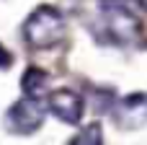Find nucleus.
Returning a JSON list of instances; mask_svg holds the SVG:
<instances>
[{
    "label": "nucleus",
    "mask_w": 147,
    "mask_h": 145,
    "mask_svg": "<svg viewBox=\"0 0 147 145\" xmlns=\"http://www.w3.org/2000/svg\"><path fill=\"white\" fill-rule=\"evenodd\" d=\"M103 31H106V39L111 44H119V47L137 44L142 39L140 18L119 3H106L103 5Z\"/></svg>",
    "instance_id": "f03ea898"
},
{
    "label": "nucleus",
    "mask_w": 147,
    "mask_h": 145,
    "mask_svg": "<svg viewBox=\"0 0 147 145\" xmlns=\"http://www.w3.org/2000/svg\"><path fill=\"white\" fill-rule=\"evenodd\" d=\"M67 34V23L65 16L54 8V5H39L36 10H31V16L23 21V39L28 42V47L34 49H49L65 42Z\"/></svg>",
    "instance_id": "f257e3e1"
},
{
    "label": "nucleus",
    "mask_w": 147,
    "mask_h": 145,
    "mask_svg": "<svg viewBox=\"0 0 147 145\" xmlns=\"http://www.w3.org/2000/svg\"><path fill=\"white\" fill-rule=\"evenodd\" d=\"M70 145H103V132H101V125H88V127H83L75 138H72V143Z\"/></svg>",
    "instance_id": "0eeeda50"
},
{
    "label": "nucleus",
    "mask_w": 147,
    "mask_h": 145,
    "mask_svg": "<svg viewBox=\"0 0 147 145\" xmlns=\"http://www.w3.org/2000/svg\"><path fill=\"white\" fill-rule=\"evenodd\" d=\"M10 62H13V54H10V52L0 44V67L5 70V67H10Z\"/></svg>",
    "instance_id": "6e6552de"
},
{
    "label": "nucleus",
    "mask_w": 147,
    "mask_h": 145,
    "mask_svg": "<svg viewBox=\"0 0 147 145\" xmlns=\"http://www.w3.org/2000/svg\"><path fill=\"white\" fill-rule=\"evenodd\" d=\"M21 88H23V96L26 99H34L39 101L47 91H49V75L41 70V67H28L21 78Z\"/></svg>",
    "instance_id": "423d86ee"
},
{
    "label": "nucleus",
    "mask_w": 147,
    "mask_h": 145,
    "mask_svg": "<svg viewBox=\"0 0 147 145\" xmlns=\"http://www.w3.org/2000/svg\"><path fill=\"white\" fill-rule=\"evenodd\" d=\"M8 127L13 130V132H36L39 127H41V122H44V106L39 104V101H34V99H21V101H16L10 109H8Z\"/></svg>",
    "instance_id": "7ed1b4c3"
},
{
    "label": "nucleus",
    "mask_w": 147,
    "mask_h": 145,
    "mask_svg": "<svg viewBox=\"0 0 147 145\" xmlns=\"http://www.w3.org/2000/svg\"><path fill=\"white\" fill-rule=\"evenodd\" d=\"M134 3H137V5H140L142 10H147V0H134Z\"/></svg>",
    "instance_id": "1a4fd4ad"
},
{
    "label": "nucleus",
    "mask_w": 147,
    "mask_h": 145,
    "mask_svg": "<svg viewBox=\"0 0 147 145\" xmlns=\"http://www.w3.org/2000/svg\"><path fill=\"white\" fill-rule=\"evenodd\" d=\"M47 109L65 125H78L83 119V99L72 88H59L52 91L47 99Z\"/></svg>",
    "instance_id": "20e7f679"
},
{
    "label": "nucleus",
    "mask_w": 147,
    "mask_h": 145,
    "mask_svg": "<svg viewBox=\"0 0 147 145\" xmlns=\"http://www.w3.org/2000/svg\"><path fill=\"white\" fill-rule=\"evenodd\" d=\"M145 119H147V99L140 93L127 96L119 106V122L127 127H140Z\"/></svg>",
    "instance_id": "39448f33"
}]
</instances>
